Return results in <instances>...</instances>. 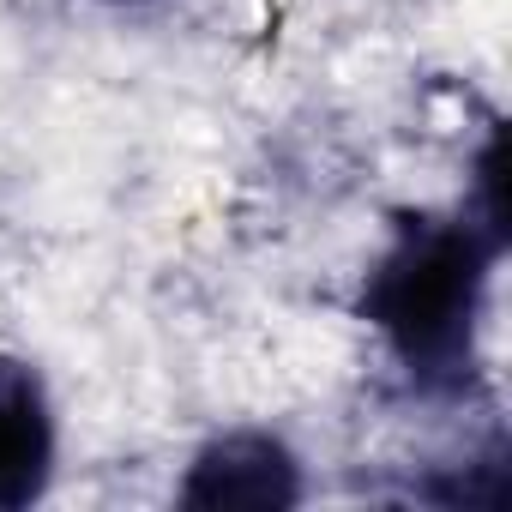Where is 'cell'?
Segmentation results:
<instances>
[{
  "label": "cell",
  "mask_w": 512,
  "mask_h": 512,
  "mask_svg": "<svg viewBox=\"0 0 512 512\" xmlns=\"http://www.w3.org/2000/svg\"><path fill=\"white\" fill-rule=\"evenodd\" d=\"M494 241L464 217H404L362 284V320L416 380H458L476 362V320Z\"/></svg>",
  "instance_id": "obj_1"
},
{
  "label": "cell",
  "mask_w": 512,
  "mask_h": 512,
  "mask_svg": "<svg viewBox=\"0 0 512 512\" xmlns=\"http://www.w3.org/2000/svg\"><path fill=\"white\" fill-rule=\"evenodd\" d=\"M296 500H302V470L290 446L272 434L211 440L181 482V506H296Z\"/></svg>",
  "instance_id": "obj_2"
},
{
  "label": "cell",
  "mask_w": 512,
  "mask_h": 512,
  "mask_svg": "<svg viewBox=\"0 0 512 512\" xmlns=\"http://www.w3.org/2000/svg\"><path fill=\"white\" fill-rule=\"evenodd\" d=\"M55 470V416L31 362L0 356V512L31 506Z\"/></svg>",
  "instance_id": "obj_3"
}]
</instances>
